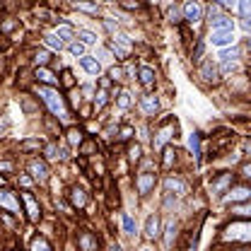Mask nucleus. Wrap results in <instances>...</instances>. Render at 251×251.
I'll list each match as a JSON object with an SVG mask.
<instances>
[{"instance_id": "de8ad7c7", "label": "nucleus", "mask_w": 251, "mask_h": 251, "mask_svg": "<svg viewBox=\"0 0 251 251\" xmlns=\"http://www.w3.org/2000/svg\"><path fill=\"white\" fill-rule=\"evenodd\" d=\"M104 25H106V29L109 31H116V27H114V22H111V20H104Z\"/></svg>"}, {"instance_id": "4c0bfd02", "label": "nucleus", "mask_w": 251, "mask_h": 251, "mask_svg": "<svg viewBox=\"0 0 251 251\" xmlns=\"http://www.w3.org/2000/svg\"><path fill=\"white\" fill-rule=\"evenodd\" d=\"M104 104H106V92H104V90H99L97 97H94V109H104Z\"/></svg>"}, {"instance_id": "2f4dec72", "label": "nucleus", "mask_w": 251, "mask_h": 251, "mask_svg": "<svg viewBox=\"0 0 251 251\" xmlns=\"http://www.w3.org/2000/svg\"><path fill=\"white\" fill-rule=\"evenodd\" d=\"M56 36H58L61 41H70V39H73V29H70L68 25H61V27L56 29Z\"/></svg>"}, {"instance_id": "9b49d317", "label": "nucleus", "mask_w": 251, "mask_h": 251, "mask_svg": "<svg viewBox=\"0 0 251 251\" xmlns=\"http://www.w3.org/2000/svg\"><path fill=\"white\" fill-rule=\"evenodd\" d=\"M227 193H229V196H225V201H227V203H237V201H242V203H244V201H249V188L247 186H237V188H227Z\"/></svg>"}, {"instance_id": "5701e85b", "label": "nucleus", "mask_w": 251, "mask_h": 251, "mask_svg": "<svg viewBox=\"0 0 251 251\" xmlns=\"http://www.w3.org/2000/svg\"><path fill=\"white\" fill-rule=\"evenodd\" d=\"M188 150L193 152L196 159H201V135L198 133H191L188 135Z\"/></svg>"}, {"instance_id": "7ed1b4c3", "label": "nucleus", "mask_w": 251, "mask_h": 251, "mask_svg": "<svg viewBox=\"0 0 251 251\" xmlns=\"http://www.w3.org/2000/svg\"><path fill=\"white\" fill-rule=\"evenodd\" d=\"M20 198H22V203H25V210H27L29 222H39V220H41V205H39V201L31 196L29 191H22Z\"/></svg>"}, {"instance_id": "e433bc0d", "label": "nucleus", "mask_w": 251, "mask_h": 251, "mask_svg": "<svg viewBox=\"0 0 251 251\" xmlns=\"http://www.w3.org/2000/svg\"><path fill=\"white\" fill-rule=\"evenodd\" d=\"M130 104H133V99H130V92H119V106H121V109H128V106H130Z\"/></svg>"}, {"instance_id": "c85d7f7f", "label": "nucleus", "mask_w": 251, "mask_h": 251, "mask_svg": "<svg viewBox=\"0 0 251 251\" xmlns=\"http://www.w3.org/2000/svg\"><path fill=\"white\" fill-rule=\"evenodd\" d=\"M109 51L116 56V58H126L128 53H130V49H126V46H121V44H116V41H111L109 44Z\"/></svg>"}, {"instance_id": "3c124183", "label": "nucleus", "mask_w": 251, "mask_h": 251, "mask_svg": "<svg viewBox=\"0 0 251 251\" xmlns=\"http://www.w3.org/2000/svg\"><path fill=\"white\" fill-rule=\"evenodd\" d=\"M140 251H150V249H148V247H143V249H140Z\"/></svg>"}, {"instance_id": "bb28decb", "label": "nucleus", "mask_w": 251, "mask_h": 251, "mask_svg": "<svg viewBox=\"0 0 251 251\" xmlns=\"http://www.w3.org/2000/svg\"><path fill=\"white\" fill-rule=\"evenodd\" d=\"M29 249L31 251H53V249H51V244H49L44 237H34V239H31V247H29Z\"/></svg>"}, {"instance_id": "a878e982", "label": "nucleus", "mask_w": 251, "mask_h": 251, "mask_svg": "<svg viewBox=\"0 0 251 251\" xmlns=\"http://www.w3.org/2000/svg\"><path fill=\"white\" fill-rule=\"evenodd\" d=\"M70 201H73L75 208H82L85 201H87V198H85V191H82V188H73V191H70Z\"/></svg>"}, {"instance_id": "58836bf2", "label": "nucleus", "mask_w": 251, "mask_h": 251, "mask_svg": "<svg viewBox=\"0 0 251 251\" xmlns=\"http://www.w3.org/2000/svg\"><path fill=\"white\" fill-rule=\"evenodd\" d=\"M109 77H111V80H114V82H121V80H124V70H121V68H116V65H114V68H111V70H109Z\"/></svg>"}, {"instance_id": "f257e3e1", "label": "nucleus", "mask_w": 251, "mask_h": 251, "mask_svg": "<svg viewBox=\"0 0 251 251\" xmlns=\"http://www.w3.org/2000/svg\"><path fill=\"white\" fill-rule=\"evenodd\" d=\"M36 94L41 97V101L49 106V111L53 114V116H58L63 124H68V119H70V114H68V106H65V99H63L61 94L56 92L53 87H46V85H41V87H36Z\"/></svg>"}, {"instance_id": "2eb2a0df", "label": "nucleus", "mask_w": 251, "mask_h": 251, "mask_svg": "<svg viewBox=\"0 0 251 251\" xmlns=\"http://www.w3.org/2000/svg\"><path fill=\"white\" fill-rule=\"evenodd\" d=\"M210 27H213V31H234V22L218 15V17H210Z\"/></svg>"}, {"instance_id": "6e6552de", "label": "nucleus", "mask_w": 251, "mask_h": 251, "mask_svg": "<svg viewBox=\"0 0 251 251\" xmlns=\"http://www.w3.org/2000/svg\"><path fill=\"white\" fill-rule=\"evenodd\" d=\"M210 44L218 46V49L232 46V44H234V31H213V34H210Z\"/></svg>"}, {"instance_id": "a19ab883", "label": "nucleus", "mask_w": 251, "mask_h": 251, "mask_svg": "<svg viewBox=\"0 0 251 251\" xmlns=\"http://www.w3.org/2000/svg\"><path fill=\"white\" fill-rule=\"evenodd\" d=\"M128 155H130V162H138V159H140V148L133 145V148L128 150Z\"/></svg>"}, {"instance_id": "5fc2aeb1", "label": "nucleus", "mask_w": 251, "mask_h": 251, "mask_svg": "<svg viewBox=\"0 0 251 251\" xmlns=\"http://www.w3.org/2000/svg\"><path fill=\"white\" fill-rule=\"evenodd\" d=\"M239 251H247V249H239Z\"/></svg>"}, {"instance_id": "cd10ccee", "label": "nucleus", "mask_w": 251, "mask_h": 251, "mask_svg": "<svg viewBox=\"0 0 251 251\" xmlns=\"http://www.w3.org/2000/svg\"><path fill=\"white\" fill-rule=\"evenodd\" d=\"M77 39H80L85 46H94V44H97V34H92V31H87V29L77 31Z\"/></svg>"}, {"instance_id": "4be33fe9", "label": "nucleus", "mask_w": 251, "mask_h": 251, "mask_svg": "<svg viewBox=\"0 0 251 251\" xmlns=\"http://www.w3.org/2000/svg\"><path fill=\"white\" fill-rule=\"evenodd\" d=\"M237 7H239V17H242V27L249 31V0H239L237 2Z\"/></svg>"}, {"instance_id": "7c9ffc66", "label": "nucleus", "mask_w": 251, "mask_h": 251, "mask_svg": "<svg viewBox=\"0 0 251 251\" xmlns=\"http://www.w3.org/2000/svg\"><path fill=\"white\" fill-rule=\"evenodd\" d=\"M68 51H70L73 56H77V58H82V56H85V51H87V46H85L82 41H73V44L68 46Z\"/></svg>"}, {"instance_id": "393cba45", "label": "nucleus", "mask_w": 251, "mask_h": 251, "mask_svg": "<svg viewBox=\"0 0 251 251\" xmlns=\"http://www.w3.org/2000/svg\"><path fill=\"white\" fill-rule=\"evenodd\" d=\"M44 44H46V49H51V51H61L63 49V41L56 34H46V36H44Z\"/></svg>"}, {"instance_id": "b1692460", "label": "nucleus", "mask_w": 251, "mask_h": 251, "mask_svg": "<svg viewBox=\"0 0 251 251\" xmlns=\"http://www.w3.org/2000/svg\"><path fill=\"white\" fill-rule=\"evenodd\" d=\"M164 232H167V234H164V244H167V247H172V244H174V237H176V222H174V220H169V222H167V227H164Z\"/></svg>"}, {"instance_id": "49530a36", "label": "nucleus", "mask_w": 251, "mask_h": 251, "mask_svg": "<svg viewBox=\"0 0 251 251\" xmlns=\"http://www.w3.org/2000/svg\"><path fill=\"white\" fill-rule=\"evenodd\" d=\"M251 169H249V164H244V167H242V176H244V179H249L251 174H249Z\"/></svg>"}, {"instance_id": "72a5a7b5", "label": "nucleus", "mask_w": 251, "mask_h": 251, "mask_svg": "<svg viewBox=\"0 0 251 251\" xmlns=\"http://www.w3.org/2000/svg\"><path fill=\"white\" fill-rule=\"evenodd\" d=\"M68 140H70L73 145H80V143H82V133H80L77 128H70V130H68Z\"/></svg>"}, {"instance_id": "c756f323", "label": "nucleus", "mask_w": 251, "mask_h": 251, "mask_svg": "<svg viewBox=\"0 0 251 251\" xmlns=\"http://www.w3.org/2000/svg\"><path fill=\"white\" fill-rule=\"evenodd\" d=\"M75 7L82 10V12H90V15H97V12H99V7L92 5V2H87V0H75Z\"/></svg>"}, {"instance_id": "aec40b11", "label": "nucleus", "mask_w": 251, "mask_h": 251, "mask_svg": "<svg viewBox=\"0 0 251 251\" xmlns=\"http://www.w3.org/2000/svg\"><path fill=\"white\" fill-rule=\"evenodd\" d=\"M140 109H143L148 116H155L157 109H159V101H157V97H152V94L143 97V99H140Z\"/></svg>"}, {"instance_id": "ea45409f", "label": "nucleus", "mask_w": 251, "mask_h": 251, "mask_svg": "<svg viewBox=\"0 0 251 251\" xmlns=\"http://www.w3.org/2000/svg\"><path fill=\"white\" fill-rule=\"evenodd\" d=\"M169 22H174V25H179V22H181V12H179L176 7H172V10H169Z\"/></svg>"}, {"instance_id": "20e7f679", "label": "nucleus", "mask_w": 251, "mask_h": 251, "mask_svg": "<svg viewBox=\"0 0 251 251\" xmlns=\"http://www.w3.org/2000/svg\"><path fill=\"white\" fill-rule=\"evenodd\" d=\"M184 20H188L191 25H198L203 20V5L198 0H186L184 2Z\"/></svg>"}, {"instance_id": "a211bd4d", "label": "nucleus", "mask_w": 251, "mask_h": 251, "mask_svg": "<svg viewBox=\"0 0 251 251\" xmlns=\"http://www.w3.org/2000/svg\"><path fill=\"white\" fill-rule=\"evenodd\" d=\"M138 77H140V85L145 90H152L155 87V70L152 68H140L138 70Z\"/></svg>"}, {"instance_id": "f3484780", "label": "nucleus", "mask_w": 251, "mask_h": 251, "mask_svg": "<svg viewBox=\"0 0 251 251\" xmlns=\"http://www.w3.org/2000/svg\"><path fill=\"white\" fill-rule=\"evenodd\" d=\"M80 65L85 68V73H90L94 77L101 73V63L97 61V58H92V56H82V58H80Z\"/></svg>"}, {"instance_id": "f03ea898", "label": "nucleus", "mask_w": 251, "mask_h": 251, "mask_svg": "<svg viewBox=\"0 0 251 251\" xmlns=\"http://www.w3.org/2000/svg\"><path fill=\"white\" fill-rule=\"evenodd\" d=\"M0 210H7V213H12V215H20V213H22V208H20V198H17L15 191H10V188H0Z\"/></svg>"}, {"instance_id": "dca6fc26", "label": "nucleus", "mask_w": 251, "mask_h": 251, "mask_svg": "<svg viewBox=\"0 0 251 251\" xmlns=\"http://www.w3.org/2000/svg\"><path fill=\"white\" fill-rule=\"evenodd\" d=\"M77 244H80V251H97V237L92 232H82L77 237Z\"/></svg>"}, {"instance_id": "f704fd0d", "label": "nucleus", "mask_w": 251, "mask_h": 251, "mask_svg": "<svg viewBox=\"0 0 251 251\" xmlns=\"http://www.w3.org/2000/svg\"><path fill=\"white\" fill-rule=\"evenodd\" d=\"M34 61H36V68H39V65H46V63L51 61V53H49V51H36Z\"/></svg>"}, {"instance_id": "8fccbe9b", "label": "nucleus", "mask_w": 251, "mask_h": 251, "mask_svg": "<svg viewBox=\"0 0 251 251\" xmlns=\"http://www.w3.org/2000/svg\"><path fill=\"white\" fill-rule=\"evenodd\" d=\"M111 251H121V247L119 244H111Z\"/></svg>"}, {"instance_id": "1a4fd4ad", "label": "nucleus", "mask_w": 251, "mask_h": 251, "mask_svg": "<svg viewBox=\"0 0 251 251\" xmlns=\"http://www.w3.org/2000/svg\"><path fill=\"white\" fill-rule=\"evenodd\" d=\"M36 80H39L41 85H46V87H56V85H58V77H56L46 65H39V68H36Z\"/></svg>"}, {"instance_id": "0eeeda50", "label": "nucleus", "mask_w": 251, "mask_h": 251, "mask_svg": "<svg viewBox=\"0 0 251 251\" xmlns=\"http://www.w3.org/2000/svg\"><path fill=\"white\" fill-rule=\"evenodd\" d=\"M29 174H31V179H36V181H46L49 179V164L44 159H31Z\"/></svg>"}, {"instance_id": "f8f14e48", "label": "nucleus", "mask_w": 251, "mask_h": 251, "mask_svg": "<svg viewBox=\"0 0 251 251\" xmlns=\"http://www.w3.org/2000/svg\"><path fill=\"white\" fill-rule=\"evenodd\" d=\"M229 186H232V174H220L218 179L210 184V191L220 196V193H227V188Z\"/></svg>"}, {"instance_id": "c9c22d12", "label": "nucleus", "mask_w": 251, "mask_h": 251, "mask_svg": "<svg viewBox=\"0 0 251 251\" xmlns=\"http://www.w3.org/2000/svg\"><path fill=\"white\" fill-rule=\"evenodd\" d=\"M249 203H247V201H244V205H234V208H232V213H234V215H239V218H249Z\"/></svg>"}, {"instance_id": "39448f33", "label": "nucleus", "mask_w": 251, "mask_h": 251, "mask_svg": "<svg viewBox=\"0 0 251 251\" xmlns=\"http://www.w3.org/2000/svg\"><path fill=\"white\" fill-rule=\"evenodd\" d=\"M225 239H242V242H249V239H251L249 222H237V225L227 227V234H225Z\"/></svg>"}, {"instance_id": "ddd939ff", "label": "nucleus", "mask_w": 251, "mask_h": 251, "mask_svg": "<svg viewBox=\"0 0 251 251\" xmlns=\"http://www.w3.org/2000/svg\"><path fill=\"white\" fill-rule=\"evenodd\" d=\"M159 229H162V225H159L157 215H150V218L145 220V237L148 239H157L159 237Z\"/></svg>"}, {"instance_id": "412c9836", "label": "nucleus", "mask_w": 251, "mask_h": 251, "mask_svg": "<svg viewBox=\"0 0 251 251\" xmlns=\"http://www.w3.org/2000/svg\"><path fill=\"white\" fill-rule=\"evenodd\" d=\"M201 77L205 82H218V68L213 65V61H205L201 65Z\"/></svg>"}, {"instance_id": "09e8293b", "label": "nucleus", "mask_w": 251, "mask_h": 251, "mask_svg": "<svg viewBox=\"0 0 251 251\" xmlns=\"http://www.w3.org/2000/svg\"><path fill=\"white\" fill-rule=\"evenodd\" d=\"M0 169H2V172H10V169H12V164H10V162H2V164H0Z\"/></svg>"}, {"instance_id": "79ce46f5", "label": "nucleus", "mask_w": 251, "mask_h": 251, "mask_svg": "<svg viewBox=\"0 0 251 251\" xmlns=\"http://www.w3.org/2000/svg\"><path fill=\"white\" fill-rule=\"evenodd\" d=\"M63 85H65V87H73V85H75V80H73V75H70L68 70L63 73Z\"/></svg>"}, {"instance_id": "37998d69", "label": "nucleus", "mask_w": 251, "mask_h": 251, "mask_svg": "<svg viewBox=\"0 0 251 251\" xmlns=\"http://www.w3.org/2000/svg\"><path fill=\"white\" fill-rule=\"evenodd\" d=\"M164 167H169V164H172V159H174V155H176V152H172V150H167V152H164Z\"/></svg>"}, {"instance_id": "a18cd8bd", "label": "nucleus", "mask_w": 251, "mask_h": 251, "mask_svg": "<svg viewBox=\"0 0 251 251\" xmlns=\"http://www.w3.org/2000/svg\"><path fill=\"white\" fill-rule=\"evenodd\" d=\"M220 2H222V5H225V7H232V10H234V7H237V2H239V0H220Z\"/></svg>"}, {"instance_id": "473e14b6", "label": "nucleus", "mask_w": 251, "mask_h": 251, "mask_svg": "<svg viewBox=\"0 0 251 251\" xmlns=\"http://www.w3.org/2000/svg\"><path fill=\"white\" fill-rule=\"evenodd\" d=\"M124 229H126V234H135V232H138V225L133 222V218L124 215Z\"/></svg>"}, {"instance_id": "423d86ee", "label": "nucleus", "mask_w": 251, "mask_h": 251, "mask_svg": "<svg viewBox=\"0 0 251 251\" xmlns=\"http://www.w3.org/2000/svg\"><path fill=\"white\" fill-rule=\"evenodd\" d=\"M155 174H150V172H143V174H138L135 176V186H138V193L140 196H148L152 188H155Z\"/></svg>"}, {"instance_id": "864d4df0", "label": "nucleus", "mask_w": 251, "mask_h": 251, "mask_svg": "<svg viewBox=\"0 0 251 251\" xmlns=\"http://www.w3.org/2000/svg\"><path fill=\"white\" fill-rule=\"evenodd\" d=\"M0 186H2V179H0Z\"/></svg>"}, {"instance_id": "6ab92c4d", "label": "nucleus", "mask_w": 251, "mask_h": 251, "mask_svg": "<svg viewBox=\"0 0 251 251\" xmlns=\"http://www.w3.org/2000/svg\"><path fill=\"white\" fill-rule=\"evenodd\" d=\"M172 133H174V126H164L159 133H157V138L152 140V145H155V150H162L167 143H169V138H172Z\"/></svg>"}, {"instance_id": "603ef678", "label": "nucleus", "mask_w": 251, "mask_h": 251, "mask_svg": "<svg viewBox=\"0 0 251 251\" xmlns=\"http://www.w3.org/2000/svg\"><path fill=\"white\" fill-rule=\"evenodd\" d=\"M0 10H2V0H0Z\"/></svg>"}, {"instance_id": "4468645a", "label": "nucleus", "mask_w": 251, "mask_h": 251, "mask_svg": "<svg viewBox=\"0 0 251 251\" xmlns=\"http://www.w3.org/2000/svg\"><path fill=\"white\" fill-rule=\"evenodd\" d=\"M237 56H239V51H237L234 46H232V49H227V46H225V49L220 51V61L225 63V70H232V68H234Z\"/></svg>"}, {"instance_id": "9d476101", "label": "nucleus", "mask_w": 251, "mask_h": 251, "mask_svg": "<svg viewBox=\"0 0 251 251\" xmlns=\"http://www.w3.org/2000/svg\"><path fill=\"white\" fill-rule=\"evenodd\" d=\"M164 186H167V191L172 193H176V196H186L188 193V186H186V181L184 179H179V176H169L167 181H164Z\"/></svg>"}, {"instance_id": "c03bdc74", "label": "nucleus", "mask_w": 251, "mask_h": 251, "mask_svg": "<svg viewBox=\"0 0 251 251\" xmlns=\"http://www.w3.org/2000/svg\"><path fill=\"white\" fill-rule=\"evenodd\" d=\"M99 58H101V61H106V63L111 61V56H109V51H104V49H99ZM101 61H99V63H101Z\"/></svg>"}]
</instances>
